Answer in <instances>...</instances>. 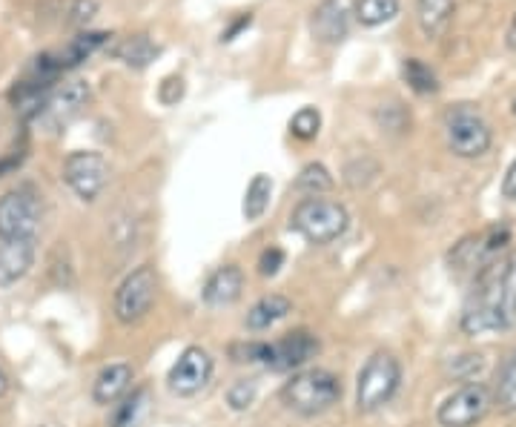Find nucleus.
Segmentation results:
<instances>
[{"instance_id": "14", "label": "nucleus", "mask_w": 516, "mask_h": 427, "mask_svg": "<svg viewBox=\"0 0 516 427\" xmlns=\"http://www.w3.org/2000/svg\"><path fill=\"white\" fill-rule=\"evenodd\" d=\"M35 264V241L0 238V287L18 284Z\"/></svg>"}, {"instance_id": "30", "label": "nucleus", "mask_w": 516, "mask_h": 427, "mask_svg": "<svg viewBox=\"0 0 516 427\" xmlns=\"http://www.w3.org/2000/svg\"><path fill=\"white\" fill-rule=\"evenodd\" d=\"M281 264H284V253H281L279 247H270L258 258V273L261 276H276L281 270Z\"/></svg>"}, {"instance_id": "6", "label": "nucleus", "mask_w": 516, "mask_h": 427, "mask_svg": "<svg viewBox=\"0 0 516 427\" xmlns=\"http://www.w3.org/2000/svg\"><path fill=\"white\" fill-rule=\"evenodd\" d=\"M158 296V276L150 264L132 270L115 290V299H112V310H115V319L121 324H138L150 316L152 304Z\"/></svg>"}, {"instance_id": "13", "label": "nucleus", "mask_w": 516, "mask_h": 427, "mask_svg": "<svg viewBox=\"0 0 516 427\" xmlns=\"http://www.w3.org/2000/svg\"><path fill=\"white\" fill-rule=\"evenodd\" d=\"M353 3L356 0H322L310 18L313 38L319 43L344 41L350 29V18H353Z\"/></svg>"}, {"instance_id": "24", "label": "nucleus", "mask_w": 516, "mask_h": 427, "mask_svg": "<svg viewBox=\"0 0 516 427\" xmlns=\"http://www.w3.org/2000/svg\"><path fill=\"white\" fill-rule=\"evenodd\" d=\"M147 413V390H132V396H124L121 405L115 410L112 427H138L141 416Z\"/></svg>"}, {"instance_id": "33", "label": "nucleus", "mask_w": 516, "mask_h": 427, "mask_svg": "<svg viewBox=\"0 0 516 427\" xmlns=\"http://www.w3.org/2000/svg\"><path fill=\"white\" fill-rule=\"evenodd\" d=\"M6 390H9V376H6V370L0 367V396H3Z\"/></svg>"}, {"instance_id": "5", "label": "nucleus", "mask_w": 516, "mask_h": 427, "mask_svg": "<svg viewBox=\"0 0 516 427\" xmlns=\"http://www.w3.org/2000/svg\"><path fill=\"white\" fill-rule=\"evenodd\" d=\"M445 135L448 147L459 158H479L491 150V127L482 112L471 104H459L445 115Z\"/></svg>"}, {"instance_id": "31", "label": "nucleus", "mask_w": 516, "mask_h": 427, "mask_svg": "<svg viewBox=\"0 0 516 427\" xmlns=\"http://www.w3.org/2000/svg\"><path fill=\"white\" fill-rule=\"evenodd\" d=\"M502 193H505V198L516 201V161L511 164V170H508V175H505V181H502Z\"/></svg>"}, {"instance_id": "21", "label": "nucleus", "mask_w": 516, "mask_h": 427, "mask_svg": "<svg viewBox=\"0 0 516 427\" xmlns=\"http://www.w3.org/2000/svg\"><path fill=\"white\" fill-rule=\"evenodd\" d=\"M270 198H273V178L264 175V172H258V175H253V181H250V187L244 193V204H241L244 218L247 221H258L261 215L267 213Z\"/></svg>"}, {"instance_id": "15", "label": "nucleus", "mask_w": 516, "mask_h": 427, "mask_svg": "<svg viewBox=\"0 0 516 427\" xmlns=\"http://www.w3.org/2000/svg\"><path fill=\"white\" fill-rule=\"evenodd\" d=\"M241 290H244V273H241V267L224 264L204 284V301L210 307H230V304H236L241 299Z\"/></svg>"}, {"instance_id": "10", "label": "nucleus", "mask_w": 516, "mask_h": 427, "mask_svg": "<svg viewBox=\"0 0 516 427\" xmlns=\"http://www.w3.org/2000/svg\"><path fill=\"white\" fill-rule=\"evenodd\" d=\"M319 353V339L310 330H293L279 342L267 344L261 342V364H267L270 370H296L301 364H307Z\"/></svg>"}, {"instance_id": "3", "label": "nucleus", "mask_w": 516, "mask_h": 427, "mask_svg": "<svg viewBox=\"0 0 516 427\" xmlns=\"http://www.w3.org/2000/svg\"><path fill=\"white\" fill-rule=\"evenodd\" d=\"M347 224H350V215L344 210V204L322 198V195L304 198L299 207L293 210L296 233L301 238H307L310 244H316V247L333 244L336 238H342Z\"/></svg>"}, {"instance_id": "23", "label": "nucleus", "mask_w": 516, "mask_h": 427, "mask_svg": "<svg viewBox=\"0 0 516 427\" xmlns=\"http://www.w3.org/2000/svg\"><path fill=\"white\" fill-rule=\"evenodd\" d=\"M402 75H405V81H408L410 89L419 92V95H433V92H439L436 72H433L425 61H419V58H408V61L402 64Z\"/></svg>"}, {"instance_id": "12", "label": "nucleus", "mask_w": 516, "mask_h": 427, "mask_svg": "<svg viewBox=\"0 0 516 427\" xmlns=\"http://www.w3.org/2000/svg\"><path fill=\"white\" fill-rule=\"evenodd\" d=\"M86 101H89V86L86 81H72L64 89L52 92L46 101H43L41 112H38V121L46 129H64L69 127L81 112H84Z\"/></svg>"}, {"instance_id": "17", "label": "nucleus", "mask_w": 516, "mask_h": 427, "mask_svg": "<svg viewBox=\"0 0 516 427\" xmlns=\"http://www.w3.org/2000/svg\"><path fill=\"white\" fill-rule=\"evenodd\" d=\"M109 41L107 32H81L78 38H72V41L66 43L64 49L52 58V64L55 69L61 72V69H69V66H78L84 64L89 55H95L104 43Z\"/></svg>"}, {"instance_id": "7", "label": "nucleus", "mask_w": 516, "mask_h": 427, "mask_svg": "<svg viewBox=\"0 0 516 427\" xmlns=\"http://www.w3.org/2000/svg\"><path fill=\"white\" fill-rule=\"evenodd\" d=\"M41 233V204L29 187L12 190L0 198V238L35 241Z\"/></svg>"}, {"instance_id": "32", "label": "nucleus", "mask_w": 516, "mask_h": 427, "mask_svg": "<svg viewBox=\"0 0 516 427\" xmlns=\"http://www.w3.org/2000/svg\"><path fill=\"white\" fill-rule=\"evenodd\" d=\"M21 161H23V152H21V155H12V158H6V161H0V175H3V172L15 170V167H18Z\"/></svg>"}, {"instance_id": "25", "label": "nucleus", "mask_w": 516, "mask_h": 427, "mask_svg": "<svg viewBox=\"0 0 516 427\" xmlns=\"http://www.w3.org/2000/svg\"><path fill=\"white\" fill-rule=\"evenodd\" d=\"M296 190L307 193L310 198H313V195L330 193V190H333V175H330L327 167H322V164H307V167L299 172V178H296Z\"/></svg>"}, {"instance_id": "26", "label": "nucleus", "mask_w": 516, "mask_h": 427, "mask_svg": "<svg viewBox=\"0 0 516 427\" xmlns=\"http://www.w3.org/2000/svg\"><path fill=\"white\" fill-rule=\"evenodd\" d=\"M496 402L502 410L516 413V350L511 359L505 362L502 373H499V385H496Z\"/></svg>"}, {"instance_id": "27", "label": "nucleus", "mask_w": 516, "mask_h": 427, "mask_svg": "<svg viewBox=\"0 0 516 427\" xmlns=\"http://www.w3.org/2000/svg\"><path fill=\"white\" fill-rule=\"evenodd\" d=\"M319 129H322V115H319V109L304 107L290 118V132H293L296 138H301V141H313V138L319 135Z\"/></svg>"}, {"instance_id": "28", "label": "nucleus", "mask_w": 516, "mask_h": 427, "mask_svg": "<svg viewBox=\"0 0 516 427\" xmlns=\"http://www.w3.org/2000/svg\"><path fill=\"white\" fill-rule=\"evenodd\" d=\"M258 396V387L253 379H238L236 385L227 390V405L233 407V410H247V407L256 402Z\"/></svg>"}, {"instance_id": "35", "label": "nucleus", "mask_w": 516, "mask_h": 427, "mask_svg": "<svg viewBox=\"0 0 516 427\" xmlns=\"http://www.w3.org/2000/svg\"><path fill=\"white\" fill-rule=\"evenodd\" d=\"M514 115H516V98H514Z\"/></svg>"}, {"instance_id": "9", "label": "nucleus", "mask_w": 516, "mask_h": 427, "mask_svg": "<svg viewBox=\"0 0 516 427\" xmlns=\"http://www.w3.org/2000/svg\"><path fill=\"white\" fill-rule=\"evenodd\" d=\"M64 181L81 201H95L109 181V164L101 152H72L64 161Z\"/></svg>"}, {"instance_id": "16", "label": "nucleus", "mask_w": 516, "mask_h": 427, "mask_svg": "<svg viewBox=\"0 0 516 427\" xmlns=\"http://www.w3.org/2000/svg\"><path fill=\"white\" fill-rule=\"evenodd\" d=\"M129 385H132V367L124 362L109 364L98 373L95 387H92V396L98 405H115L127 396Z\"/></svg>"}, {"instance_id": "4", "label": "nucleus", "mask_w": 516, "mask_h": 427, "mask_svg": "<svg viewBox=\"0 0 516 427\" xmlns=\"http://www.w3.org/2000/svg\"><path fill=\"white\" fill-rule=\"evenodd\" d=\"M402 382V364L393 353H373L367 364L359 373V385H356V407L362 413H376L379 407H385Z\"/></svg>"}, {"instance_id": "34", "label": "nucleus", "mask_w": 516, "mask_h": 427, "mask_svg": "<svg viewBox=\"0 0 516 427\" xmlns=\"http://www.w3.org/2000/svg\"><path fill=\"white\" fill-rule=\"evenodd\" d=\"M508 43L516 49V15H514V23H511V29H508Z\"/></svg>"}, {"instance_id": "20", "label": "nucleus", "mask_w": 516, "mask_h": 427, "mask_svg": "<svg viewBox=\"0 0 516 427\" xmlns=\"http://www.w3.org/2000/svg\"><path fill=\"white\" fill-rule=\"evenodd\" d=\"M112 55H115L118 61H124L127 66L144 69V66H150L152 61L158 58V46L152 43L150 35L138 32V35H129V38H124V41L115 43Z\"/></svg>"}, {"instance_id": "18", "label": "nucleus", "mask_w": 516, "mask_h": 427, "mask_svg": "<svg viewBox=\"0 0 516 427\" xmlns=\"http://www.w3.org/2000/svg\"><path fill=\"white\" fill-rule=\"evenodd\" d=\"M453 9H456V0H419L416 18L425 38H439L451 26Z\"/></svg>"}, {"instance_id": "8", "label": "nucleus", "mask_w": 516, "mask_h": 427, "mask_svg": "<svg viewBox=\"0 0 516 427\" xmlns=\"http://www.w3.org/2000/svg\"><path fill=\"white\" fill-rule=\"evenodd\" d=\"M491 405H494L491 387L482 382H468L439 405L436 416L442 427H473L488 416Z\"/></svg>"}, {"instance_id": "1", "label": "nucleus", "mask_w": 516, "mask_h": 427, "mask_svg": "<svg viewBox=\"0 0 516 427\" xmlns=\"http://www.w3.org/2000/svg\"><path fill=\"white\" fill-rule=\"evenodd\" d=\"M462 330L468 336L511 330L516 324V250L488 261L462 307Z\"/></svg>"}, {"instance_id": "11", "label": "nucleus", "mask_w": 516, "mask_h": 427, "mask_svg": "<svg viewBox=\"0 0 516 427\" xmlns=\"http://www.w3.org/2000/svg\"><path fill=\"white\" fill-rule=\"evenodd\" d=\"M213 379V359L204 347H187L170 367L167 385L175 396H195Z\"/></svg>"}, {"instance_id": "29", "label": "nucleus", "mask_w": 516, "mask_h": 427, "mask_svg": "<svg viewBox=\"0 0 516 427\" xmlns=\"http://www.w3.org/2000/svg\"><path fill=\"white\" fill-rule=\"evenodd\" d=\"M69 15H72L69 21L75 23V26H84V23H89L98 15V0H75Z\"/></svg>"}, {"instance_id": "19", "label": "nucleus", "mask_w": 516, "mask_h": 427, "mask_svg": "<svg viewBox=\"0 0 516 427\" xmlns=\"http://www.w3.org/2000/svg\"><path fill=\"white\" fill-rule=\"evenodd\" d=\"M293 310V301L287 299V296H281V293H270V296H264V299H258L253 307H250V313H247V327L250 330H270L276 321H281L287 313Z\"/></svg>"}, {"instance_id": "22", "label": "nucleus", "mask_w": 516, "mask_h": 427, "mask_svg": "<svg viewBox=\"0 0 516 427\" xmlns=\"http://www.w3.org/2000/svg\"><path fill=\"white\" fill-rule=\"evenodd\" d=\"M353 15L362 26H382L399 15V0H356Z\"/></svg>"}, {"instance_id": "2", "label": "nucleus", "mask_w": 516, "mask_h": 427, "mask_svg": "<svg viewBox=\"0 0 516 427\" xmlns=\"http://www.w3.org/2000/svg\"><path fill=\"white\" fill-rule=\"evenodd\" d=\"M342 399V382L336 373L313 367L301 370L281 387V402L299 416H322Z\"/></svg>"}]
</instances>
